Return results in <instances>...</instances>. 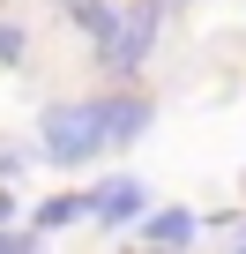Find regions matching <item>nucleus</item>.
<instances>
[{
    "label": "nucleus",
    "instance_id": "2",
    "mask_svg": "<svg viewBox=\"0 0 246 254\" xmlns=\"http://www.w3.org/2000/svg\"><path fill=\"white\" fill-rule=\"evenodd\" d=\"M157 23H164V0H135L127 15H119V30H112V45L97 53L112 75H142V60L157 53Z\"/></svg>",
    "mask_w": 246,
    "mask_h": 254
},
{
    "label": "nucleus",
    "instance_id": "3",
    "mask_svg": "<svg viewBox=\"0 0 246 254\" xmlns=\"http://www.w3.org/2000/svg\"><path fill=\"white\" fill-rule=\"evenodd\" d=\"M142 209H149V202H142V180H135V172H112L104 187H90V217H97L104 232L142 224Z\"/></svg>",
    "mask_w": 246,
    "mask_h": 254
},
{
    "label": "nucleus",
    "instance_id": "10",
    "mask_svg": "<svg viewBox=\"0 0 246 254\" xmlns=\"http://www.w3.org/2000/svg\"><path fill=\"white\" fill-rule=\"evenodd\" d=\"M8 172H23V150H15V142H0V180H8Z\"/></svg>",
    "mask_w": 246,
    "mask_h": 254
},
{
    "label": "nucleus",
    "instance_id": "4",
    "mask_svg": "<svg viewBox=\"0 0 246 254\" xmlns=\"http://www.w3.org/2000/svg\"><path fill=\"white\" fill-rule=\"evenodd\" d=\"M97 112H104V150H119V142H135V135H149V97H135V90H119V97H97Z\"/></svg>",
    "mask_w": 246,
    "mask_h": 254
},
{
    "label": "nucleus",
    "instance_id": "9",
    "mask_svg": "<svg viewBox=\"0 0 246 254\" xmlns=\"http://www.w3.org/2000/svg\"><path fill=\"white\" fill-rule=\"evenodd\" d=\"M0 254H38V232H0Z\"/></svg>",
    "mask_w": 246,
    "mask_h": 254
},
{
    "label": "nucleus",
    "instance_id": "13",
    "mask_svg": "<svg viewBox=\"0 0 246 254\" xmlns=\"http://www.w3.org/2000/svg\"><path fill=\"white\" fill-rule=\"evenodd\" d=\"M239 254H246V239H239Z\"/></svg>",
    "mask_w": 246,
    "mask_h": 254
},
{
    "label": "nucleus",
    "instance_id": "6",
    "mask_svg": "<svg viewBox=\"0 0 246 254\" xmlns=\"http://www.w3.org/2000/svg\"><path fill=\"white\" fill-rule=\"evenodd\" d=\"M82 217H90V194H52V202L30 209V232H67V224H82Z\"/></svg>",
    "mask_w": 246,
    "mask_h": 254
},
{
    "label": "nucleus",
    "instance_id": "8",
    "mask_svg": "<svg viewBox=\"0 0 246 254\" xmlns=\"http://www.w3.org/2000/svg\"><path fill=\"white\" fill-rule=\"evenodd\" d=\"M0 67H23V30L0 23Z\"/></svg>",
    "mask_w": 246,
    "mask_h": 254
},
{
    "label": "nucleus",
    "instance_id": "1",
    "mask_svg": "<svg viewBox=\"0 0 246 254\" xmlns=\"http://www.w3.org/2000/svg\"><path fill=\"white\" fill-rule=\"evenodd\" d=\"M38 150L52 157V165H90V157H104V112H97V97H67V105H45L38 112Z\"/></svg>",
    "mask_w": 246,
    "mask_h": 254
},
{
    "label": "nucleus",
    "instance_id": "11",
    "mask_svg": "<svg viewBox=\"0 0 246 254\" xmlns=\"http://www.w3.org/2000/svg\"><path fill=\"white\" fill-rule=\"evenodd\" d=\"M8 217H15V202H8V187H0V232H8Z\"/></svg>",
    "mask_w": 246,
    "mask_h": 254
},
{
    "label": "nucleus",
    "instance_id": "7",
    "mask_svg": "<svg viewBox=\"0 0 246 254\" xmlns=\"http://www.w3.org/2000/svg\"><path fill=\"white\" fill-rule=\"evenodd\" d=\"M67 8H75V23L97 38V53L112 45V30H119V8H104V0H67Z\"/></svg>",
    "mask_w": 246,
    "mask_h": 254
},
{
    "label": "nucleus",
    "instance_id": "5",
    "mask_svg": "<svg viewBox=\"0 0 246 254\" xmlns=\"http://www.w3.org/2000/svg\"><path fill=\"white\" fill-rule=\"evenodd\" d=\"M194 209L187 202H164V209H142V247H172V254H187L194 247Z\"/></svg>",
    "mask_w": 246,
    "mask_h": 254
},
{
    "label": "nucleus",
    "instance_id": "12",
    "mask_svg": "<svg viewBox=\"0 0 246 254\" xmlns=\"http://www.w3.org/2000/svg\"><path fill=\"white\" fill-rule=\"evenodd\" d=\"M142 254H172V247H142Z\"/></svg>",
    "mask_w": 246,
    "mask_h": 254
}]
</instances>
